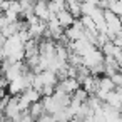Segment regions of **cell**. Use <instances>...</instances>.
I'll list each match as a JSON object with an SVG mask.
<instances>
[{
  "mask_svg": "<svg viewBox=\"0 0 122 122\" xmlns=\"http://www.w3.org/2000/svg\"><path fill=\"white\" fill-rule=\"evenodd\" d=\"M57 19H59V24L64 27V29H69L70 25H74L75 24V17H74V14L69 10V9H64L62 12H59L57 14Z\"/></svg>",
  "mask_w": 122,
  "mask_h": 122,
  "instance_id": "1",
  "label": "cell"
}]
</instances>
